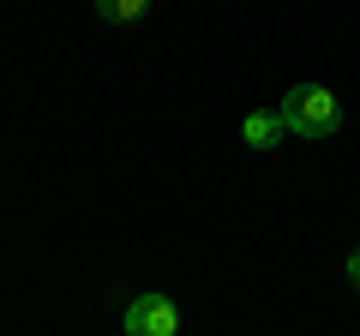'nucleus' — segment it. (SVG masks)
<instances>
[{
    "mask_svg": "<svg viewBox=\"0 0 360 336\" xmlns=\"http://www.w3.org/2000/svg\"><path fill=\"white\" fill-rule=\"evenodd\" d=\"M276 115H283V127L295 132V138H330V132L342 127V108H336V96L324 91V84H295Z\"/></svg>",
    "mask_w": 360,
    "mask_h": 336,
    "instance_id": "obj_1",
    "label": "nucleus"
},
{
    "mask_svg": "<svg viewBox=\"0 0 360 336\" xmlns=\"http://www.w3.org/2000/svg\"><path fill=\"white\" fill-rule=\"evenodd\" d=\"M120 330H127V336H180V306L168 295H156V288H150V295H132Z\"/></svg>",
    "mask_w": 360,
    "mask_h": 336,
    "instance_id": "obj_2",
    "label": "nucleus"
},
{
    "mask_svg": "<svg viewBox=\"0 0 360 336\" xmlns=\"http://www.w3.org/2000/svg\"><path fill=\"white\" fill-rule=\"evenodd\" d=\"M240 138L252 144V150H276V144L288 138V127H283V115H270V108H252V115L240 120Z\"/></svg>",
    "mask_w": 360,
    "mask_h": 336,
    "instance_id": "obj_3",
    "label": "nucleus"
},
{
    "mask_svg": "<svg viewBox=\"0 0 360 336\" xmlns=\"http://www.w3.org/2000/svg\"><path fill=\"white\" fill-rule=\"evenodd\" d=\"M144 6H150V0H96V18H103V25H132Z\"/></svg>",
    "mask_w": 360,
    "mask_h": 336,
    "instance_id": "obj_4",
    "label": "nucleus"
},
{
    "mask_svg": "<svg viewBox=\"0 0 360 336\" xmlns=\"http://www.w3.org/2000/svg\"><path fill=\"white\" fill-rule=\"evenodd\" d=\"M348 283L360 288V246H354V252H348Z\"/></svg>",
    "mask_w": 360,
    "mask_h": 336,
    "instance_id": "obj_5",
    "label": "nucleus"
}]
</instances>
